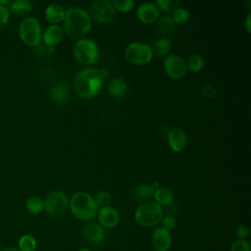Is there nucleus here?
Masks as SVG:
<instances>
[{"label": "nucleus", "mask_w": 251, "mask_h": 251, "mask_svg": "<svg viewBox=\"0 0 251 251\" xmlns=\"http://www.w3.org/2000/svg\"><path fill=\"white\" fill-rule=\"evenodd\" d=\"M106 69L87 68L80 71L75 77L74 87L76 94L82 98H91L98 94L102 87Z\"/></svg>", "instance_id": "obj_1"}, {"label": "nucleus", "mask_w": 251, "mask_h": 251, "mask_svg": "<svg viewBox=\"0 0 251 251\" xmlns=\"http://www.w3.org/2000/svg\"><path fill=\"white\" fill-rule=\"evenodd\" d=\"M66 33L76 41L82 39L91 28V19L88 13L78 7H72L66 11L64 18Z\"/></svg>", "instance_id": "obj_2"}, {"label": "nucleus", "mask_w": 251, "mask_h": 251, "mask_svg": "<svg viewBox=\"0 0 251 251\" xmlns=\"http://www.w3.org/2000/svg\"><path fill=\"white\" fill-rule=\"evenodd\" d=\"M69 208H71L72 214L80 221H87L94 218L99 210L94 198L84 191H77L73 194Z\"/></svg>", "instance_id": "obj_3"}, {"label": "nucleus", "mask_w": 251, "mask_h": 251, "mask_svg": "<svg viewBox=\"0 0 251 251\" xmlns=\"http://www.w3.org/2000/svg\"><path fill=\"white\" fill-rule=\"evenodd\" d=\"M163 216V208L152 200L141 203L134 211L135 222L143 227L157 226L161 222Z\"/></svg>", "instance_id": "obj_4"}, {"label": "nucleus", "mask_w": 251, "mask_h": 251, "mask_svg": "<svg viewBox=\"0 0 251 251\" xmlns=\"http://www.w3.org/2000/svg\"><path fill=\"white\" fill-rule=\"evenodd\" d=\"M21 40L28 46H37L42 39L40 22L33 17L25 18L19 26Z\"/></svg>", "instance_id": "obj_5"}, {"label": "nucleus", "mask_w": 251, "mask_h": 251, "mask_svg": "<svg viewBox=\"0 0 251 251\" xmlns=\"http://www.w3.org/2000/svg\"><path fill=\"white\" fill-rule=\"evenodd\" d=\"M73 53L78 63L82 65H92L98 59L99 49L93 40L82 38L75 43Z\"/></svg>", "instance_id": "obj_6"}, {"label": "nucleus", "mask_w": 251, "mask_h": 251, "mask_svg": "<svg viewBox=\"0 0 251 251\" xmlns=\"http://www.w3.org/2000/svg\"><path fill=\"white\" fill-rule=\"evenodd\" d=\"M44 200V210L46 213L53 218L63 216L69 209L70 199L66 193L54 190L49 192Z\"/></svg>", "instance_id": "obj_7"}, {"label": "nucleus", "mask_w": 251, "mask_h": 251, "mask_svg": "<svg viewBox=\"0 0 251 251\" xmlns=\"http://www.w3.org/2000/svg\"><path fill=\"white\" fill-rule=\"evenodd\" d=\"M125 55L131 64L142 66L152 60L153 52L151 47L144 42H132L126 48Z\"/></svg>", "instance_id": "obj_8"}, {"label": "nucleus", "mask_w": 251, "mask_h": 251, "mask_svg": "<svg viewBox=\"0 0 251 251\" xmlns=\"http://www.w3.org/2000/svg\"><path fill=\"white\" fill-rule=\"evenodd\" d=\"M90 14L100 23H110L114 20L116 12L112 2L108 0H96L90 6Z\"/></svg>", "instance_id": "obj_9"}, {"label": "nucleus", "mask_w": 251, "mask_h": 251, "mask_svg": "<svg viewBox=\"0 0 251 251\" xmlns=\"http://www.w3.org/2000/svg\"><path fill=\"white\" fill-rule=\"evenodd\" d=\"M163 68L165 73L175 79L183 77L187 72L186 62L176 54L168 55L164 60Z\"/></svg>", "instance_id": "obj_10"}, {"label": "nucleus", "mask_w": 251, "mask_h": 251, "mask_svg": "<svg viewBox=\"0 0 251 251\" xmlns=\"http://www.w3.org/2000/svg\"><path fill=\"white\" fill-rule=\"evenodd\" d=\"M82 236L90 245H100L106 238L105 228L98 222H87L82 227Z\"/></svg>", "instance_id": "obj_11"}, {"label": "nucleus", "mask_w": 251, "mask_h": 251, "mask_svg": "<svg viewBox=\"0 0 251 251\" xmlns=\"http://www.w3.org/2000/svg\"><path fill=\"white\" fill-rule=\"evenodd\" d=\"M173 244V236L170 230L158 226L152 233V246L155 251H169Z\"/></svg>", "instance_id": "obj_12"}, {"label": "nucleus", "mask_w": 251, "mask_h": 251, "mask_svg": "<svg viewBox=\"0 0 251 251\" xmlns=\"http://www.w3.org/2000/svg\"><path fill=\"white\" fill-rule=\"evenodd\" d=\"M98 223L104 228H114L120 224L121 216L117 209L112 206L99 208L97 212Z\"/></svg>", "instance_id": "obj_13"}, {"label": "nucleus", "mask_w": 251, "mask_h": 251, "mask_svg": "<svg viewBox=\"0 0 251 251\" xmlns=\"http://www.w3.org/2000/svg\"><path fill=\"white\" fill-rule=\"evenodd\" d=\"M168 143L174 152H181L187 144V136L179 127L172 128L168 132Z\"/></svg>", "instance_id": "obj_14"}, {"label": "nucleus", "mask_w": 251, "mask_h": 251, "mask_svg": "<svg viewBox=\"0 0 251 251\" xmlns=\"http://www.w3.org/2000/svg\"><path fill=\"white\" fill-rule=\"evenodd\" d=\"M136 16L140 22L144 24H150L156 21L159 17V9L154 3L145 2L138 6L136 10Z\"/></svg>", "instance_id": "obj_15"}, {"label": "nucleus", "mask_w": 251, "mask_h": 251, "mask_svg": "<svg viewBox=\"0 0 251 251\" xmlns=\"http://www.w3.org/2000/svg\"><path fill=\"white\" fill-rule=\"evenodd\" d=\"M63 37H64V30H63V27L59 25H48L42 33L43 42L49 48H52L58 43H60Z\"/></svg>", "instance_id": "obj_16"}, {"label": "nucleus", "mask_w": 251, "mask_h": 251, "mask_svg": "<svg viewBox=\"0 0 251 251\" xmlns=\"http://www.w3.org/2000/svg\"><path fill=\"white\" fill-rule=\"evenodd\" d=\"M50 98L56 105H63L69 99V87L65 82H59L51 88Z\"/></svg>", "instance_id": "obj_17"}, {"label": "nucleus", "mask_w": 251, "mask_h": 251, "mask_svg": "<svg viewBox=\"0 0 251 251\" xmlns=\"http://www.w3.org/2000/svg\"><path fill=\"white\" fill-rule=\"evenodd\" d=\"M45 18L52 25H57L64 21L66 11L59 4H50L45 9Z\"/></svg>", "instance_id": "obj_18"}, {"label": "nucleus", "mask_w": 251, "mask_h": 251, "mask_svg": "<svg viewBox=\"0 0 251 251\" xmlns=\"http://www.w3.org/2000/svg\"><path fill=\"white\" fill-rule=\"evenodd\" d=\"M9 11L16 17H27L32 11V4L28 0H15L11 2Z\"/></svg>", "instance_id": "obj_19"}, {"label": "nucleus", "mask_w": 251, "mask_h": 251, "mask_svg": "<svg viewBox=\"0 0 251 251\" xmlns=\"http://www.w3.org/2000/svg\"><path fill=\"white\" fill-rule=\"evenodd\" d=\"M108 93L114 98H122L127 91L126 82L120 77L113 78L108 85Z\"/></svg>", "instance_id": "obj_20"}, {"label": "nucleus", "mask_w": 251, "mask_h": 251, "mask_svg": "<svg viewBox=\"0 0 251 251\" xmlns=\"http://www.w3.org/2000/svg\"><path fill=\"white\" fill-rule=\"evenodd\" d=\"M153 198H154V201L157 204H159L161 207L169 206L174 201V194L170 188L159 186L158 188L155 189Z\"/></svg>", "instance_id": "obj_21"}, {"label": "nucleus", "mask_w": 251, "mask_h": 251, "mask_svg": "<svg viewBox=\"0 0 251 251\" xmlns=\"http://www.w3.org/2000/svg\"><path fill=\"white\" fill-rule=\"evenodd\" d=\"M37 247V241L35 236L30 233L23 234L18 240L19 251H35Z\"/></svg>", "instance_id": "obj_22"}, {"label": "nucleus", "mask_w": 251, "mask_h": 251, "mask_svg": "<svg viewBox=\"0 0 251 251\" xmlns=\"http://www.w3.org/2000/svg\"><path fill=\"white\" fill-rule=\"evenodd\" d=\"M25 208L30 214H40L44 210V200L37 195L30 196L25 202Z\"/></svg>", "instance_id": "obj_23"}, {"label": "nucleus", "mask_w": 251, "mask_h": 251, "mask_svg": "<svg viewBox=\"0 0 251 251\" xmlns=\"http://www.w3.org/2000/svg\"><path fill=\"white\" fill-rule=\"evenodd\" d=\"M155 189L151 185L147 184H139L137 185L133 190V195L138 200H144L149 201L153 198Z\"/></svg>", "instance_id": "obj_24"}, {"label": "nucleus", "mask_w": 251, "mask_h": 251, "mask_svg": "<svg viewBox=\"0 0 251 251\" xmlns=\"http://www.w3.org/2000/svg\"><path fill=\"white\" fill-rule=\"evenodd\" d=\"M153 54L163 57L165 56L171 49V41L166 37H160L155 40L153 47H151Z\"/></svg>", "instance_id": "obj_25"}, {"label": "nucleus", "mask_w": 251, "mask_h": 251, "mask_svg": "<svg viewBox=\"0 0 251 251\" xmlns=\"http://www.w3.org/2000/svg\"><path fill=\"white\" fill-rule=\"evenodd\" d=\"M175 26H176V24L173 21L172 17L171 16H164L158 22L157 30L160 33L169 34V33H171L175 29Z\"/></svg>", "instance_id": "obj_26"}, {"label": "nucleus", "mask_w": 251, "mask_h": 251, "mask_svg": "<svg viewBox=\"0 0 251 251\" xmlns=\"http://www.w3.org/2000/svg\"><path fill=\"white\" fill-rule=\"evenodd\" d=\"M203 67H204V59L201 55H198V54L191 55L186 62V68L191 73L200 72Z\"/></svg>", "instance_id": "obj_27"}, {"label": "nucleus", "mask_w": 251, "mask_h": 251, "mask_svg": "<svg viewBox=\"0 0 251 251\" xmlns=\"http://www.w3.org/2000/svg\"><path fill=\"white\" fill-rule=\"evenodd\" d=\"M156 4H157L156 6L158 7V9L160 8L162 11L170 13V12H174L176 8L179 7L180 1H177V0H157Z\"/></svg>", "instance_id": "obj_28"}, {"label": "nucleus", "mask_w": 251, "mask_h": 251, "mask_svg": "<svg viewBox=\"0 0 251 251\" xmlns=\"http://www.w3.org/2000/svg\"><path fill=\"white\" fill-rule=\"evenodd\" d=\"M173 21L175 22V24L176 25H182L184 23L187 22V20L189 19V12L181 7L176 8L174 12H173V16H172Z\"/></svg>", "instance_id": "obj_29"}, {"label": "nucleus", "mask_w": 251, "mask_h": 251, "mask_svg": "<svg viewBox=\"0 0 251 251\" xmlns=\"http://www.w3.org/2000/svg\"><path fill=\"white\" fill-rule=\"evenodd\" d=\"M94 200H95L97 206L99 208H102V207L110 206V203L112 201V197H111L110 193H108L107 191H99L96 194V197H95Z\"/></svg>", "instance_id": "obj_30"}, {"label": "nucleus", "mask_w": 251, "mask_h": 251, "mask_svg": "<svg viewBox=\"0 0 251 251\" xmlns=\"http://www.w3.org/2000/svg\"><path fill=\"white\" fill-rule=\"evenodd\" d=\"M229 251H251V246L248 240L245 239H235L230 247Z\"/></svg>", "instance_id": "obj_31"}, {"label": "nucleus", "mask_w": 251, "mask_h": 251, "mask_svg": "<svg viewBox=\"0 0 251 251\" xmlns=\"http://www.w3.org/2000/svg\"><path fill=\"white\" fill-rule=\"evenodd\" d=\"M112 4L115 9L121 12H128L132 9L134 2L132 0H115Z\"/></svg>", "instance_id": "obj_32"}, {"label": "nucleus", "mask_w": 251, "mask_h": 251, "mask_svg": "<svg viewBox=\"0 0 251 251\" xmlns=\"http://www.w3.org/2000/svg\"><path fill=\"white\" fill-rule=\"evenodd\" d=\"M160 223H162L161 226H163L171 231L176 226V219L173 215H166V216H163Z\"/></svg>", "instance_id": "obj_33"}, {"label": "nucleus", "mask_w": 251, "mask_h": 251, "mask_svg": "<svg viewBox=\"0 0 251 251\" xmlns=\"http://www.w3.org/2000/svg\"><path fill=\"white\" fill-rule=\"evenodd\" d=\"M10 19V11L7 6L0 4V30L6 26Z\"/></svg>", "instance_id": "obj_34"}, {"label": "nucleus", "mask_w": 251, "mask_h": 251, "mask_svg": "<svg viewBox=\"0 0 251 251\" xmlns=\"http://www.w3.org/2000/svg\"><path fill=\"white\" fill-rule=\"evenodd\" d=\"M235 235H236L237 239H245V240H247V238L250 236V228H249V226H246V225H239L235 228Z\"/></svg>", "instance_id": "obj_35"}, {"label": "nucleus", "mask_w": 251, "mask_h": 251, "mask_svg": "<svg viewBox=\"0 0 251 251\" xmlns=\"http://www.w3.org/2000/svg\"><path fill=\"white\" fill-rule=\"evenodd\" d=\"M201 92L203 94L204 97L206 98H215L217 96V90L214 86H212L211 84H205L202 86L201 88Z\"/></svg>", "instance_id": "obj_36"}, {"label": "nucleus", "mask_w": 251, "mask_h": 251, "mask_svg": "<svg viewBox=\"0 0 251 251\" xmlns=\"http://www.w3.org/2000/svg\"><path fill=\"white\" fill-rule=\"evenodd\" d=\"M244 25H245V28H246L247 32H250V30H251V15L250 14L247 15Z\"/></svg>", "instance_id": "obj_37"}, {"label": "nucleus", "mask_w": 251, "mask_h": 251, "mask_svg": "<svg viewBox=\"0 0 251 251\" xmlns=\"http://www.w3.org/2000/svg\"><path fill=\"white\" fill-rule=\"evenodd\" d=\"M1 251H19V249L17 247L8 246V247H5V248H2Z\"/></svg>", "instance_id": "obj_38"}, {"label": "nucleus", "mask_w": 251, "mask_h": 251, "mask_svg": "<svg viewBox=\"0 0 251 251\" xmlns=\"http://www.w3.org/2000/svg\"><path fill=\"white\" fill-rule=\"evenodd\" d=\"M77 251H93V250L90 249V248H88V247H81V248H79Z\"/></svg>", "instance_id": "obj_39"}, {"label": "nucleus", "mask_w": 251, "mask_h": 251, "mask_svg": "<svg viewBox=\"0 0 251 251\" xmlns=\"http://www.w3.org/2000/svg\"><path fill=\"white\" fill-rule=\"evenodd\" d=\"M1 249H2V247H1V242H0V251H1Z\"/></svg>", "instance_id": "obj_40"}]
</instances>
